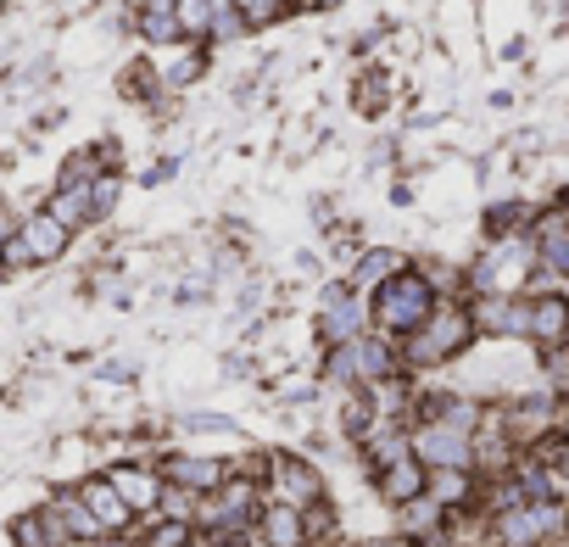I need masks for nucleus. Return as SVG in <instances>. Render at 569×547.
I'll return each instance as SVG.
<instances>
[{"mask_svg": "<svg viewBox=\"0 0 569 547\" xmlns=\"http://www.w3.org/2000/svg\"><path fill=\"white\" fill-rule=\"evenodd\" d=\"M430 308H436L430 274H419V268H408V262L375 286V325H380V336H408V330H419Z\"/></svg>", "mask_w": 569, "mask_h": 547, "instance_id": "obj_1", "label": "nucleus"}, {"mask_svg": "<svg viewBox=\"0 0 569 547\" xmlns=\"http://www.w3.org/2000/svg\"><path fill=\"white\" fill-rule=\"evenodd\" d=\"M469 336H475V314L458 308V302H441V308L425 314L419 330H408V352L402 358L408 364H447L452 352L469 347Z\"/></svg>", "mask_w": 569, "mask_h": 547, "instance_id": "obj_2", "label": "nucleus"}, {"mask_svg": "<svg viewBox=\"0 0 569 547\" xmlns=\"http://www.w3.org/2000/svg\"><path fill=\"white\" fill-rule=\"evenodd\" d=\"M268 475H273V497H279V503L308 508V503H319V497H325L319 469H313L308 458H297V452H268Z\"/></svg>", "mask_w": 569, "mask_h": 547, "instance_id": "obj_3", "label": "nucleus"}, {"mask_svg": "<svg viewBox=\"0 0 569 547\" xmlns=\"http://www.w3.org/2000/svg\"><path fill=\"white\" fill-rule=\"evenodd\" d=\"M408 447H413V458H419L425 469L469 464V436H463L458 425H447V419H430V425H419V430L408 436Z\"/></svg>", "mask_w": 569, "mask_h": 547, "instance_id": "obj_4", "label": "nucleus"}, {"mask_svg": "<svg viewBox=\"0 0 569 547\" xmlns=\"http://www.w3.org/2000/svg\"><path fill=\"white\" fill-rule=\"evenodd\" d=\"M319 336H325L330 347L363 336V302H358L352 286H330V291H325V302H319Z\"/></svg>", "mask_w": 569, "mask_h": 547, "instance_id": "obj_5", "label": "nucleus"}, {"mask_svg": "<svg viewBox=\"0 0 569 547\" xmlns=\"http://www.w3.org/2000/svg\"><path fill=\"white\" fill-rule=\"evenodd\" d=\"M257 536H262V547H308V519H302V508L297 503H268V508H257Z\"/></svg>", "mask_w": 569, "mask_h": 547, "instance_id": "obj_6", "label": "nucleus"}, {"mask_svg": "<svg viewBox=\"0 0 569 547\" xmlns=\"http://www.w3.org/2000/svg\"><path fill=\"white\" fill-rule=\"evenodd\" d=\"M18 240H23L29 262H57V257H68L73 229H68V223H57L51 212H29V218L18 223Z\"/></svg>", "mask_w": 569, "mask_h": 547, "instance_id": "obj_7", "label": "nucleus"}, {"mask_svg": "<svg viewBox=\"0 0 569 547\" xmlns=\"http://www.w3.org/2000/svg\"><path fill=\"white\" fill-rule=\"evenodd\" d=\"M552 525H558V508H552V503H519V508H508V514L497 519V530H502L508 547H536Z\"/></svg>", "mask_w": 569, "mask_h": 547, "instance_id": "obj_8", "label": "nucleus"}, {"mask_svg": "<svg viewBox=\"0 0 569 547\" xmlns=\"http://www.w3.org/2000/svg\"><path fill=\"white\" fill-rule=\"evenodd\" d=\"M79 497H84V508L96 514V525H101L107 536H118V530H129V525H134V508L118 497V486H112V480H84V486H79Z\"/></svg>", "mask_w": 569, "mask_h": 547, "instance_id": "obj_9", "label": "nucleus"}, {"mask_svg": "<svg viewBox=\"0 0 569 547\" xmlns=\"http://www.w3.org/2000/svg\"><path fill=\"white\" fill-rule=\"evenodd\" d=\"M525 240H508V246H497L491 257H480V268H475V286H486V291H513L519 286V274H525Z\"/></svg>", "mask_w": 569, "mask_h": 547, "instance_id": "obj_10", "label": "nucleus"}, {"mask_svg": "<svg viewBox=\"0 0 569 547\" xmlns=\"http://www.w3.org/2000/svg\"><path fill=\"white\" fill-rule=\"evenodd\" d=\"M162 475L173 480V486H190V491H212L223 475H229V464L223 458H201V452H173L168 464H162Z\"/></svg>", "mask_w": 569, "mask_h": 547, "instance_id": "obj_11", "label": "nucleus"}, {"mask_svg": "<svg viewBox=\"0 0 569 547\" xmlns=\"http://www.w3.org/2000/svg\"><path fill=\"white\" fill-rule=\"evenodd\" d=\"M46 514L57 519V530H62L68 541H101V536H107V530L96 525V514L84 508V497H79V491H57V497L46 503Z\"/></svg>", "mask_w": 569, "mask_h": 547, "instance_id": "obj_12", "label": "nucleus"}, {"mask_svg": "<svg viewBox=\"0 0 569 547\" xmlns=\"http://www.w3.org/2000/svg\"><path fill=\"white\" fill-rule=\"evenodd\" d=\"M134 34L146 46H179L184 29H179V12H173V0H146V7L134 12Z\"/></svg>", "mask_w": 569, "mask_h": 547, "instance_id": "obj_13", "label": "nucleus"}, {"mask_svg": "<svg viewBox=\"0 0 569 547\" xmlns=\"http://www.w3.org/2000/svg\"><path fill=\"white\" fill-rule=\"evenodd\" d=\"M525 336L558 347V341L569 336V302H563V297H541V302H530V308H525Z\"/></svg>", "mask_w": 569, "mask_h": 547, "instance_id": "obj_14", "label": "nucleus"}, {"mask_svg": "<svg viewBox=\"0 0 569 547\" xmlns=\"http://www.w3.org/2000/svg\"><path fill=\"white\" fill-rule=\"evenodd\" d=\"M380 491H386V503H408V497H419V491H425V464H419L413 452L380 464Z\"/></svg>", "mask_w": 569, "mask_h": 547, "instance_id": "obj_15", "label": "nucleus"}, {"mask_svg": "<svg viewBox=\"0 0 569 547\" xmlns=\"http://www.w3.org/2000/svg\"><path fill=\"white\" fill-rule=\"evenodd\" d=\"M107 480H112V486H118V497L134 508V519H140V514H151V508H157V497H162V480H157L151 469H129V464H123V469H112Z\"/></svg>", "mask_w": 569, "mask_h": 547, "instance_id": "obj_16", "label": "nucleus"}, {"mask_svg": "<svg viewBox=\"0 0 569 547\" xmlns=\"http://www.w3.org/2000/svg\"><path fill=\"white\" fill-rule=\"evenodd\" d=\"M352 358H358V380H363V386H375V380H386V375L397 369L391 347L375 341V336H358V341H352Z\"/></svg>", "mask_w": 569, "mask_h": 547, "instance_id": "obj_17", "label": "nucleus"}, {"mask_svg": "<svg viewBox=\"0 0 569 547\" xmlns=\"http://www.w3.org/2000/svg\"><path fill=\"white\" fill-rule=\"evenodd\" d=\"M397 268H402V257H397V251H386V246H375V251H363V257H358V268H352V280H347V286H352V291H375V286L386 280V274H397Z\"/></svg>", "mask_w": 569, "mask_h": 547, "instance_id": "obj_18", "label": "nucleus"}, {"mask_svg": "<svg viewBox=\"0 0 569 547\" xmlns=\"http://www.w3.org/2000/svg\"><path fill=\"white\" fill-rule=\"evenodd\" d=\"M118 196H123V173H90L84 179V201H90V223H101V218H112V207H118Z\"/></svg>", "mask_w": 569, "mask_h": 547, "instance_id": "obj_19", "label": "nucleus"}, {"mask_svg": "<svg viewBox=\"0 0 569 547\" xmlns=\"http://www.w3.org/2000/svg\"><path fill=\"white\" fill-rule=\"evenodd\" d=\"M46 212L68 229H84L90 223V201H84V185H57V196L46 201Z\"/></svg>", "mask_w": 569, "mask_h": 547, "instance_id": "obj_20", "label": "nucleus"}, {"mask_svg": "<svg viewBox=\"0 0 569 547\" xmlns=\"http://www.w3.org/2000/svg\"><path fill=\"white\" fill-rule=\"evenodd\" d=\"M425 491L447 508V503H463L469 497V475H463V464H447V469H425Z\"/></svg>", "mask_w": 569, "mask_h": 547, "instance_id": "obj_21", "label": "nucleus"}, {"mask_svg": "<svg viewBox=\"0 0 569 547\" xmlns=\"http://www.w3.org/2000/svg\"><path fill=\"white\" fill-rule=\"evenodd\" d=\"M12 536H18V547H62V541H68L51 514H23V519L12 525Z\"/></svg>", "mask_w": 569, "mask_h": 547, "instance_id": "obj_22", "label": "nucleus"}, {"mask_svg": "<svg viewBox=\"0 0 569 547\" xmlns=\"http://www.w3.org/2000/svg\"><path fill=\"white\" fill-rule=\"evenodd\" d=\"M246 34H251V23H246V12H240V7H212L207 40H218V46H234V40H246Z\"/></svg>", "mask_w": 569, "mask_h": 547, "instance_id": "obj_23", "label": "nucleus"}, {"mask_svg": "<svg viewBox=\"0 0 569 547\" xmlns=\"http://www.w3.org/2000/svg\"><path fill=\"white\" fill-rule=\"evenodd\" d=\"M397 508H402V519H408V536H425V530L441 525V503H436L430 491H419V497H408V503H397Z\"/></svg>", "mask_w": 569, "mask_h": 547, "instance_id": "obj_24", "label": "nucleus"}, {"mask_svg": "<svg viewBox=\"0 0 569 547\" xmlns=\"http://www.w3.org/2000/svg\"><path fill=\"white\" fill-rule=\"evenodd\" d=\"M179 51V46H173ZM201 68H207V51H179L173 62H168V73H162V84H173V90H184V84H196L201 79Z\"/></svg>", "mask_w": 569, "mask_h": 547, "instance_id": "obj_25", "label": "nucleus"}, {"mask_svg": "<svg viewBox=\"0 0 569 547\" xmlns=\"http://www.w3.org/2000/svg\"><path fill=\"white\" fill-rule=\"evenodd\" d=\"M173 12H179V29H184V40H190V34H207L212 0H173Z\"/></svg>", "mask_w": 569, "mask_h": 547, "instance_id": "obj_26", "label": "nucleus"}, {"mask_svg": "<svg viewBox=\"0 0 569 547\" xmlns=\"http://www.w3.org/2000/svg\"><path fill=\"white\" fill-rule=\"evenodd\" d=\"M179 425H184L190 436H218V441H234V436H240L234 419H212V414H184Z\"/></svg>", "mask_w": 569, "mask_h": 547, "instance_id": "obj_27", "label": "nucleus"}, {"mask_svg": "<svg viewBox=\"0 0 569 547\" xmlns=\"http://www.w3.org/2000/svg\"><path fill=\"white\" fill-rule=\"evenodd\" d=\"M151 79H157L151 68H123V79H118V90H123V96H151Z\"/></svg>", "mask_w": 569, "mask_h": 547, "instance_id": "obj_28", "label": "nucleus"}, {"mask_svg": "<svg viewBox=\"0 0 569 547\" xmlns=\"http://www.w3.org/2000/svg\"><path fill=\"white\" fill-rule=\"evenodd\" d=\"M363 547H408V541H397V536H380V541H363Z\"/></svg>", "mask_w": 569, "mask_h": 547, "instance_id": "obj_29", "label": "nucleus"}, {"mask_svg": "<svg viewBox=\"0 0 569 547\" xmlns=\"http://www.w3.org/2000/svg\"><path fill=\"white\" fill-rule=\"evenodd\" d=\"M0 218H7V196H0Z\"/></svg>", "mask_w": 569, "mask_h": 547, "instance_id": "obj_30", "label": "nucleus"}, {"mask_svg": "<svg viewBox=\"0 0 569 547\" xmlns=\"http://www.w3.org/2000/svg\"><path fill=\"white\" fill-rule=\"evenodd\" d=\"M284 7H291V0H284Z\"/></svg>", "mask_w": 569, "mask_h": 547, "instance_id": "obj_31", "label": "nucleus"}]
</instances>
